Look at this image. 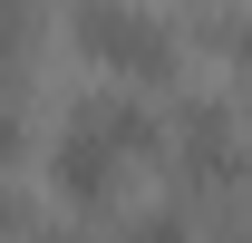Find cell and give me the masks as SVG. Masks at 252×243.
<instances>
[{
  "instance_id": "3957f363",
  "label": "cell",
  "mask_w": 252,
  "mask_h": 243,
  "mask_svg": "<svg viewBox=\"0 0 252 243\" xmlns=\"http://www.w3.org/2000/svg\"><path fill=\"white\" fill-rule=\"evenodd\" d=\"M175 156H185V175L204 195L223 185H243V146H233V117H223L214 97H185V126H175Z\"/></svg>"
},
{
  "instance_id": "6da1fadb",
  "label": "cell",
  "mask_w": 252,
  "mask_h": 243,
  "mask_svg": "<svg viewBox=\"0 0 252 243\" xmlns=\"http://www.w3.org/2000/svg\"><path fill=\"white\" fill-rule=\"evenodd\" d=\"M68 39H78V59L126 78V88H156L175 78V39H165L156 10H136V0H78L68 10Z\"/></svg>"
},
{
  "instance_id": "277c9868",
  "label": "cell",
  "mask_w": 252,
  "mask_h": 243,
  "mask_svg": "<svg viewBox=\"0 0 252 243\" xmlns=\"http://www.w3.org/2000/svg\"><path fill=\"white\" fill-rule=\"evenodd\" d=\"M214 49H223V59L252 78V10H233V20H223V30H214Z\"/></svg>"
},
{
  "instance_id": "5b68a950",
  "label": "cell",
  "mask_w": 252,
  "mask_h": 243,
  "mask_svg": "<svg viewBox=\"0 0 252 243\" xmlns=\"http://www.w3.org/2000/svg\"><path fill=\"white\" fill-rule=\"evenodd\" d=\"M117 243H185V214H136Z\"/></svg>"
},
{
  "instance_id": "7a4b0ae2",
  "label": "cell",
  "mask_w": 252,
  "mask_h": 243,
  "mask_svg": "<svg viewBox=\"0 0 252 243\" xmlns=\"http://www.w3.org/2000/svg\"><path fill=\"white\" fill-rule=\"evenodd\" d=\"M117 165H136V156H126L117 136L78 107V117H68V136H59V156H49V185H59V204H68V214H97L107 195H117Z\"/></svg>"
}]
</instances>
